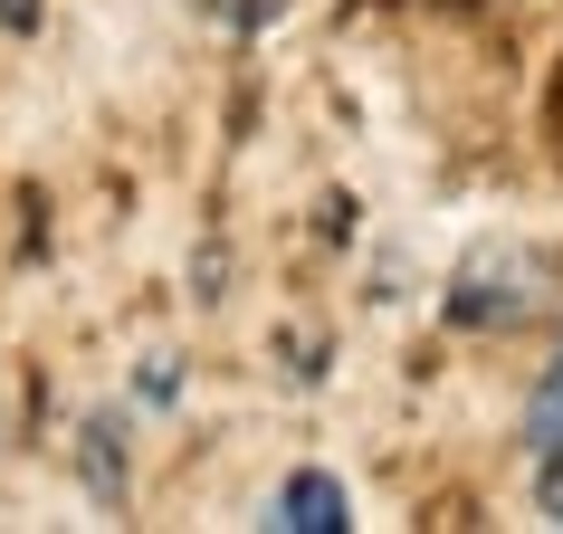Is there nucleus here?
Instances as JSON below:
<instances>
[{
	"instance_id": "7ed1b4c3",
	"label": "nucleus",
	"mask_w": 563,
	"mask_h": 534,
	"mask_svg": "<svg viewBox=\"0 0 563 534\" xmlns=\"http://www.w3.org/2000/svg\"><path fill=\"white\" fill-rule=\"evenodd\" d=\"M526 448L534 458H563V354H554V372H544L534 401H526Z\"/></svg>"
},
{
	"instance_id": "20e7f679",
	"label": "nucleus",
	"mask_w": 563,
	"mask_h": 534,
	"mask_svg": "<svg viewBox=\"0 0 563 534\" xmlns=\"http://www.w3.org/2000/svg\"><path fill=\"white\" fill-rule=\"evenodd\" d=\"M87 477H96V497H115V487H124V458H115V420H96V430H87Z\"/></svg>"
},
{
	"instance_id": "39448f33",
	"label": "nucleus",
	"mask_w": 563,
	"mask_h": 534,
	"mask_svg": "<svg viewBox=\"0 0 563 534\" xmlns=\"http://www.w3.org/2000/svg\"><path fill=\"white\" fill-rule=\"evenodd\" d=\"M534 505L563 525V458H534Z\"/></svg>"
},
{
	"instance_id": "423d86ee",
	"label": "nucleus",
	"mask_w": 563,
	"mask_h": 534,
	"mask_svg": "<svg viewBox=\"0 0 563 534\" xmlns=\"http://www.w3.org/2000/svg\"><path fill=\"white\" fill-rule=\"evenodd\" d=\"M0 30H38V0H0Z\"/></svg>"
},
{
	"instance_id": "f257e3e1",
	"label": "nucleus",
	"mask_w": 563,
	"mask_h": 534,
	"mask_svg": "<svg viewBox=\"0 0 563 534\" xmlns=\"http://www.w3.org/2000/svg\"><path fill=\"white\" fill-rule=\"evenodd\" d=\"M554 305V258H534V248H477L468 267H459V287H449V325H526V315H544Z\"/></svg>"
},
{
	"instance_id": "f03ea898",
	"label": "nucleus",
	"mask_w": 563,
	"mask_h": 534,
	"mask_svg": "<svg viewBox=\"0 0 563 534\" xmlns=\"http://www.w3.org/2000/svg\"><path fill=\"white\" fill-rule=\"evenodd\" d=\"M344 515H354V505H344V477H325V468H297L287 497H277V525L287 534H334Z\"/></svg>"
}]
</instances>
